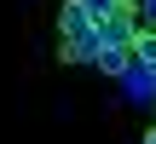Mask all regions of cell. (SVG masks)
<instances>
[{
	"instance_id": "5b68a950",
	"label": "cell",
	"mask_w": 156,
	"mask_h": 144,
	"mask_svg": "<svg viewBox=\"0 0 156 144\" xmlns=\"http://www.w3.org/2000/svg\"><path fill=\"white\" fill-rule=\"evenodd\" d=\"M133 63H156V29H145L133 40Z\"/></svg>"
},
{
	"instance_id": "6da1fadb",
	"label": "cell",
	"mask_w": 156,
	"mask_h": 144,
	"mask_svg": "<svg viewBox=\"0 0 156 144\" xmlns=\"http://www.w3.org/2000/svg\"><path fill=\"white\" fill-rule=\"evenodd\" d=\"M122 87H127V98H133V104H156V63H127Z\"/></svg>"
},
{
	"instance_id": "8992f818",
	"label": "cell",
	"mask_w": 156,
	"mask_h": 144,
	"mask_svg": "<svg viewBox=\"0 0 156 144\" xmlns=\"http://www.w3.org/2000/svg\"><path fill=\"white\" fill-rule=\"evenodd\" d=\"M133 23H139V35L156 29V0H133Z\"/></svg>"
},
{
	"instance_id": "277c9868",
	"label": "cell",
	"mask_w": 156,
	"mask_h": 144,
	"mask_svg": "<svg viewBox=\"0 0 156 144\" xmlns=\"http://www.w3.org/2000/svg\"><path fill=\"white\" fill-rule=\"evenodd\" d=\"M81 6H87V17H93V23H104V17H116V12H133L127 0H81Z\"/></svg>"
},
{
	"instance_id": "52a82bcc",
	"label": "cell",
	"mask_w": 156,
	"mask_h": 144,
	"mask_svg": "<svg viewBox=\"0 0 156 144\" xmlns=\"http://www.w3.org/2000/svg\"><path fill=\"white\" fill-rule=\"evenodd\" d=\"M145 144H156V133H145Z\"/></svg>"
},
{
	"instance_id": "7a4b0ae2",
	"label": "cell",
	"mask_w": 156,
	"mask_h": 144,
	"mask_svg": "<svg viewBox=\"0 0 156 144\" xmlns=\"http://www.w3.org/2000/svg\"><path fill=\"white\" fill-rule=\"evenodd\" d=\"M87 29H93L87 6H81V0H64V12H58V35H64V46H69V40H81Z\"/></svg>"
},
{
	"instance_id": "3957f363",
	"label": "cell",
	"mask_w": 156,
	"mask_h": 144,
	"mask_svg": "<svg viewBox=\"0 0 156 144\" xmlns=\"http://www.w3.org/2000/svg\"><path fill=\"white\" fill-rule=\"evenodd\" d=\"M127 63H133V52H127V46H104V52H98V69H104V75H116V81L127 75Z\"/></svg>"
}]
</instances>
